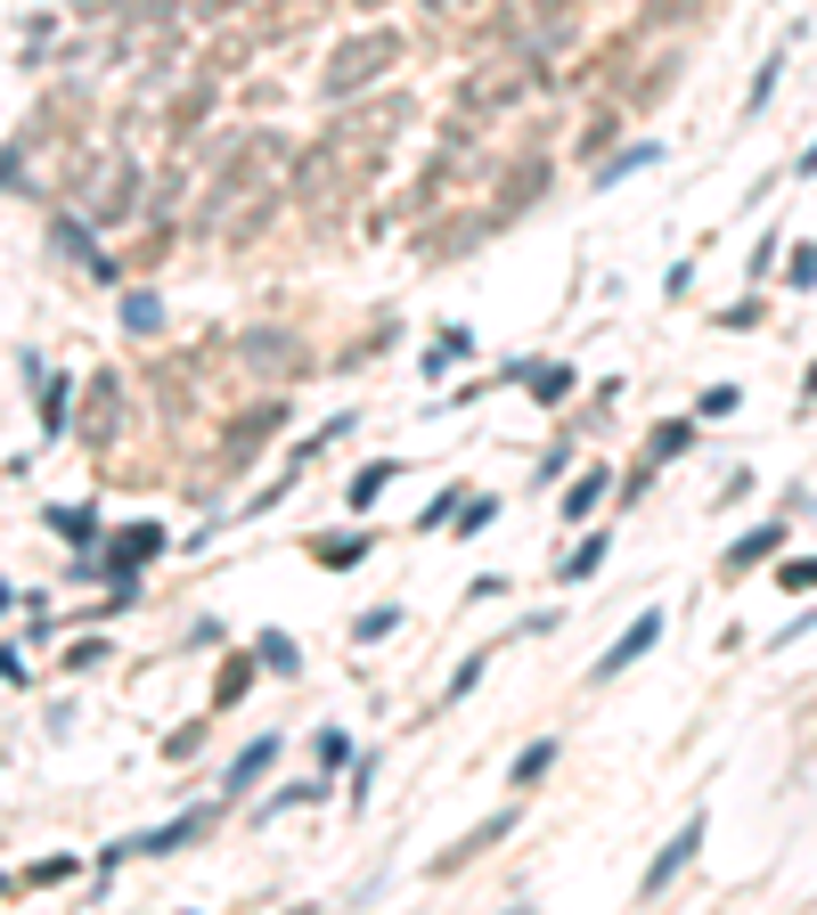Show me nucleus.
<instances>
[{
    "label": "nucleus",
    "instance_id": "f257e3e1",
    "mask_svg": "<svg viewBox=\"0 0 817 915\" xmlns=\"http://www.w3.org/2000/svg\"><path fill=\"white\" fill-rule=\"evenodd\" d=\"M401 66V33H352L344 50H335V66H327V98H352L360 82H376V74H392Z\"/></svg>",
    "mask_w": 817,
    "mask_h": 915
},
{
    "label": "nucleus",
    "instance_id": "f03ea898",
    "mask_svg": "<svg viewBox=\"0 0 817 915\" xmlns=\"http://www.w3.org/2000/svg\"><path fill=\"white\" fill-rule=\"evenodd\" d=\"M703 834H711V809H687V818H679V834H670V842L654 850V866H646V875H638V900H662V891L679 883L687 866H695Z\"/></svg>",
    "mask_w": 817,
    "mask_h": 915
},
{
    "label": "nucleus",
    "instance_id": "7ed1b4c3",
    "mask_svg": "<svg viewBox=\"0 0 817 915\" xmlns=\"http://www.w3.org/2000/svg\"><path fill=\"white\" fill-rule=\"evenodd\" d=\"M662 621H670L662 606H646V613L630 621V630H621V638H614V646H605V654L589 662V679L605 686V679H621V671H630V662H646V654H654V638H662Z\"/></svg>",
    "mask_w": 817,
    "mask_h": 915
},
{
    "label": "nucleus",
    "instance_id": "20e7f679",
    "mask_svg": "<svg viewBox=\"0 0 817 915\" xmlns=\"http://www.w3.org/2000/svg\"><path fill=\"white\" fill-rule=\"evenodd\" d=\"M507 834H515V809H491V818H483V825H467V834H458V842L442 850V859L426 866V875H433V883H450L458 866H474V859H483V850H499Z\"/></svg>",
    "mask_w": 817,
    "mask_h": 915
},
{
    "label": "nucleus",
    "instance_id": "39448f33",
    "mask_svg": "<svg viewBox=\"0 0 817 915\" xmlns=\"http://www.w3.org/2000/svg\"><path fill=\"white\" fill-rule=\"evenodd\" d=\"M785 539H793V524H785V515H768V524H752V532H736V539H727L720 572H752V565H777V556H785Z\"/></svg>",
    "mask_w": 817,
    "mask_h": 915
},
{
    "label": "nucleus",
    "instance_id": "423d86ee",
    "mask_svg": "<svg viewBox=\"0 0 817 915\" xmlns=\"http://www.w3.org/2000/svg\"><path fill=\"white\" fill-rule=\"evenodd\" d=\"M213 825V809H180V818H164V825H148V834H132V859H172V850H188Z\"/></svg>",
    "mask_w": 817,
    "mask_h": 915
},
{
    "label": "nucleus",
    "instance_id": "0eeeda50",
    "mask_svg": "<svg viewBox=\"0 0 817 915\" xmlns=\"http://www.w3.org/2000/svg\"><path fill=\"white\" fill-rule=\"evenodd\" d=\"M115 392H123V377H107V368H98L91 392H82V442H91V450L115 442Z\"/></svg>",
    "mask_w": 817,
    "mask_h": 915
},
{
    "label": "nucleus",
    "instance_id": "6e6552de",
    "mask_svg": "<svg viewBox=\"0 0 817 915\" xmlns=\"http://www.w3.org/2000/svg\"><path fill=\"white\" fill-rule=\"evenodd\" d=\"M41 524L66 539V548H107V515H98V507H74V498H66V507H41Z\"/></svg>",
    "mask_w": 817,
    "mask_h": 915
},
{
    "label": "nucleus",
    "instance_id": "1a4fd4ad",
    "mask_svg": "<svg viewBox=\"0 0 817 915\" xmlns=\"http://www.w3.org/2000/svg\"><path fill=\"white\" fill-rule=\"evenodd\" d=\"M573 368H564V360H523V392H532V401L540 409H564V401H573Z\"/></svg>",
    "mask_w": 817,
    "mask_h": 915
},
{
    "label": "nucleus",
    "instance_id": "9d476101",
    "mask_svg": "<svg viewBox=\"0 0 817 915\" xmlns=\"http://www.w3.org/2000/svg\"><path fill=\"white\" fill-rule=\"evenodd\" d=\"M270 760H279V736H254V744H245L238 760L221 768V793H229V801H238V793H254V777H262Z\"/></svg>",
    "mask_w": 817,
    "mask_h": 915
},
{
    "label": "nucleus",
    "instance_id": "9b49d317",
    "mask_svg": "<svg viewBox=\"0 0 817 915\" xmlns=\"http://www.w3.org/2000/svg\"><path fill=\"white\" fill-rule=\"evenodd\" d=\"M614 491V466H589V474H573V483H564V498H556V515L564 524H580V515H597V498Z\"/></svg>",
    "mask_w": 817,
    "mask_h": 915
},
{
    "label": "nucleus",
    "instance_id": "f8f14e48",
    "mask_svg": "<svg viewBox=\"0 0 817 915\" xmlns=\"http://www.w3.org/2000/svg\"><path fill=\"white\" fill-rule=\"evenodd\" d=\"M695 409H687V418H662L654 433H646V466H670V458H687V450H695Z\"/></svg>",
    "mask_w": 817,
    "mask_h": 915
},
{
    "label": "nucleus",
    "instance_id": "ddd939ff",
    "mask_svg": "<svg viewBox=\"0 0 817 915\" xmlns=\"http://www.w3.org/2000/svg\"><path fill=\"white\" fill-rule=\"evenodd\" d=\"M556 753H564L556 736H532V744H523V753L507 760V785H515V793H532V785H548V768H556Z\"/></svg>",
    "mask_w": 817,
    "mask_h": 915
},
{
    "label": "nucleus",
    "instance_id": "4468645a",
    "mask_svg": "<svg viewBox=\"0 0 817 915\" xmlns=\"http://www.w3.org/2000/svg\"><path fill=\"white\" fill-rule=\"evenodd\" d=\"M392 474H401V458H368V466L344 483V507H352V515H368L376 498H385V483H392Z\"/></svg>",
    "mask_w": 817,
    "mask_h": 915
},
{
    "label": "nucleus",
    "instance_id": "2eb2a0df",
    "mask_svg": "<svg viewBox=\"0 0 817 915\" xmlns=\"http://www.w3.org/2000/svg\"><path fill=\"white\" fill-rule=\"evenodd\" d=\"M605 556H614V532H580L573 548H564V565H556V580H564V589H573V580H589V572L605 565Z\"/></svg>",
    "mask_w": 817,
    "mask_h": 915
},
{
    "label": "nucleus",
    "instance_id": "dca6fc26",
    "mask_svg": "<svg viewBox=\"0 0 817 915\" xmlns=\"http://www.w3.org/2000/svg\"><path fill=\"white\" fill-rule=\"evenodd\" d=\"M50 245H57L66 262H82V270H91V262H98V221H74V213H57V221H50Z\"/></svg>",
    "mask_w": 817,
    "mask_h": 915
},
{
    "label": "nucleus",
    "instance_id": "f3484780",
    "mask_svg": "<svg viewBox=\"0 0 817 915\" xmlns=\"http://www.w3.org/2000/svg\"><path fill=\"white\" fill-rule=\"evenodd\" d=\"M238 351H245L254 368H295V377H303V344H295V336H279V327H262V336H245Z\"/></svg>",
    "mask_w": 817,
    "mask_h": 915
},
{
    "label": "nucleus",
    "instance_id": "a211bd4d",
    "mask_svg": "<svg viewBox=\"0 0 817 915\" xmlns=\"http://www.w3.org/2000/svg\"><path fill=\"white\" fill-rule=\"evenodd\" d=\"M254 671H262V654H229L221 671H213V712H229V703L254 686Z\"/></svg>",
    "mask_w": 817,
    "mask_h": 915
},
{
    "label": "nucleus",
    "instance_id": "6ab92c4d",
    "mask_svg": "<svg viewBox=\"0 0 817 915\" xmlns=\"http://www.w3.org/2000/svg\"><path fill=\"white\" fill-rule=\"evenodd\" d=\"M132 213H139V172H123L115 189H107V197L91 204V221H98V229H123V221H132Z\"/></svg>",
    "mask_w": 817,
    "mask_h": 915
},
{
    "label": "nucleus",
    "instance_id": "aec40b11",
    "mask_svg": "<svg viewBox=\"0 0 817 915\" xmlns=\"http://www.w3.org/2000/svg\"><path fill=\"white\" fill-rule=\"evenodd\" d=\"M360 556H368V532H327V539H311V565H327V572L360 565Z\"/></svg>",
    "mask_w": 817,
    "mask_h": 915
},
{
    "label": "nucleus",
    "instance_id": "412c9836",
    "mask_svg": "<svg viewBox=\"0 0 817 915\" xmlns=\"http://www.w3.org/2000/svg\"><path fill=\"white\" fill-rule=\"evenodd\" d=\"M50 41H57V17H25V25H17V66H41Z\"/></svg>",
    "mask_w": 817,
    "mask_h": 915
},
{
    "label": "nucleus",
    "instance_id": "4be33fe9",
    "mask_svg": "<svg viewBox=\"0 0 817 915\" xmlns=\"http://www.w3.org/2000/svg\"><path fill=\"white\" fill-rule=\"evenodd\" d=\"M123 327H132V336H164V303L148 295V286H132V295H123Z\"/></svg>",
    "mask_w": 817,
    "mask_h": 915
},
{
    "label": "nucleus",
    "instance_id": "5701e85b",
    "mask_svg": "<svg viewBox=\"0 0 817 915\" xmlns=\"http://www.w3.org/2000/svg\"><path fill=\"white\" fill-rule=\"evenodd\" d=\"M646 164H662V148H654V139H638V148H621V156H614V164L597 172V189H621V180H630V172H646Z\"/></svg>",
    "mask_w": 817,
    "mask_h": 915
},
{
    "label": "nucleus",
    "instance_id": "b1692460",
    "mask_svg": "<svg viewBox=\"0 0 817 915\" xmlns=\"http://www.w3.org/2000/svg\"><path fill=\"white\" fill-rule=\"evenodd\" d=\"M254 654H262V671H303V646H295L286 630H262V638H254Z\"/></svg>",
    "mask_w": 817,
    "mask_h": 915
},
{
    "label": "nucleus",
    "instance_id": "393cba45",
    "mask_svg": "<svg viewBox=\"0 0 817 915\" xmlns=\"http://www.w3.org/2000/svg\"><path fill=\"white\" fill-rule=\"evenodd\" d=\"M483 524H499V491H467V507H458V539H474V532H483Z\"/></svg>",
    "mask_w": 817,
    "mask_h": 915
},
{
    "label": "nucleus",
    "instance_id": "a878e982",
    "mask_svg": "<svg viewBox=\"0 0 817 915\" xmlns=\"http://www.w3.org/2000/svg\"><path fill=\"white\" fill-rule=\"evenodd\" d=\"M401 630V606H368L360 621H352V646H376V638H392Z\"/></svg>",
    "mask_w": 817,
    "mask_h": 915
},
{
    "label": "nucleus",
    "instance_id": "bb28decb",
    "mask_svg": "<svg viewBox=\"0 0 817 915\" xmlns=\"http://www.w3.org/2000/svg\"><path fill=\"white\" fill-rule=\"evenodd\" d=\"M711 327H727V336H752V327H768V303H761V295H744V303H727Z\"/></svg>",
    "mask_w": 817,
    "mask_h": 915
},
{
    "label": "nucleus",
    "instance_id": "cd10ccee",
    "mask_svg": "<svg viewBox=\"0 0 817 915\" xmlns=\"http://www.w3.org/2000/svg\"><path fill=\"white\" fill-rule=\"evenodd\" d=\"M483 671H491V646H474V654H467V662H458V671H450L442 703H467V695H474V679H483Z\"/></svg>",
    "mask_w": 817,
    "mask_h": 915
},
{
    "label": "nucleus",
    "instance_id": "c85d7f7f",
    "mask_svg": "<svg viewBox=\"0 0 817 915\" xmlns=\"http://www.w3.org/2000/svg\"><path fill=\"white\" fill-rule=\"evenodd\" d=\"M777 589H785V597H817V556H785V565H777Z\"/></svg>",
    "mask_w": 817,
    "mask_h": 915
},
{
    "label": "nucleus",
    "instance_id": "c756f323",
    "mask_svg": "<svg viewBox=\"0 0 817 915\" xmlns=\"http://www.w3.org/2000/svg\"><path fill=\"white\" fill-rule=\"evenodd\" d=\"M311 760H320V768H352V736H344V727H320V736H311Z\"/></svg>",
    "mask_w": 817,
    "mask_h": 915
},
{
    "label": "nucleus",
    "instance_id": "7c9ffc66",
    "mask_svg": "<svg viewBox=\"0 0 817 915\" xmlns=\"http://www.w3.org/2000/svg\"><path fill=\"white\" fill-rule=\"evenodd\" d=\"M66 875H74V859H41V866L17 875V891H50V883H66Z\"/></svg>",
    "mask_w": 817,
    "mask_h": 915
},
{
    "label": "nucleus",
    "instance_id": "2f4dec72",
    "mask_svg": "<svg viewBox=\"0 0 817 915\" xmlns=\"http://www.w3.org/2000/svg\"><path fill=\"white\" fill-rule=\"evenodd\" d=\"M679 17H703V0H646V25H679Z\"/></svg>",
    "mask_w": 817,
    "mask_h": 915
},
{
    "label": "nucleus",
    "instance_id": "473e14b6",
    "mask_svg": "<svg viewBox=\"0 0 817 915\" xmlns=\"http://www.w3.org/2000/svg\"><path fill=\"white\" fill-rule=\"evenodd\" d=\"M777 74H785V57H768V66L752 74V91H744V115H761V107H768V91H777Z\"/></svg>",
    "mask_w": 817,
    "mask_h": 915
},
{
    "label": "nucleus",
    "instance_id": "72a5a7b5",
    "mask_svg": "<svg viewBox=\"0 0 817 915\" xmlns=\"http://www.w3.org/2000/svg\"><path fill=\"white\" fill-rule=\"evenodd\" d=\"M809 630H817V606H802V613H793V621H785V630H777V638H768V654H785V646H802V638H809Z\"/></svg>",
    "mask_w": 817,
    "mask_h": 915
},
{
    "label": "nucleus",
    "instance_id": "f704fd0d",
    "mask_svg": "<svg viewBox=\"0 0 817 915\" xmlns=\"http://www.w3.org/2000/svg\"><path fill=\"white\" fill-rule=\"evenodd\" d=\"M744 392L736 385H703V401H695V418H727V409H736Z\"/></svg>",
    "mask_w": 817,
    "mask_h": 915
},
{
    "label": "nucleus",
    "instance_id": "c9c22d12",
    "mask_svg": "<svg viewBox=\"0 0 817 915\" xmlns=\"http://www.w3.org/2000/svg\"><path fill=\"white\" fill-rule=\"evenodd\" d=\"M91 662H107V638H74V646H66V671H91Z\"/></svg>",
    "mask_w": 817,
    "mask_h": 915
},
{
    "label": "nucleus",
    "instance_id": "e433bc0d",
    "mask_svg": "<svg viewBox=\"0 0 817 915\" xmlns=\"http://www.w3.org/2000/svg\"><path fill=\"white\" fill-rule=\"evenodd\" d=\"M614 132H621V107H605V115L589 123V132H580V156H597V148H605V139H614Z\"/></svg>",
    "mask_w": 817,
    "mask_h": 915
},
{
    "label": "nucleus",
    "instance_id": "4c0bfd02",
    "mask_svg": "<svg viewBox=\"0 0 817 915\" xmlns=\"http://www.w3.org/2000/svg\"><path fill=\"white\" fill-rule=\"evenodd\" d=\"M41 425H50V433H57V425H66V385H57V377H50V385H41Z\"/></svg>",
    "mask_w": 817,
    "mask_h": 915
},
{
    "label": "nucleus",
    "instance_id": "58836bf2",
    "mask_svg": "<svg viewBox=\"0 0 817 915\" xmlns=\"http://www.w3.org/2000/svg\"><path fill=\"white\" fill-rule=\"evenodd\" d=\"M785 278H793V286H817V245H793V262H785Z\"/></svg>",
    "mask_w": 817,
    "mask_h": 915
},
{
    "label": "nucleus",
    "instance_id": "ea45409f",
    "mask_svg": "<svg viewBox=\"0 0 817 915\" xmlns=\"http://www.w3.org/2000/svg\"><path fill=\"white\" fill-rule=\"evenodd\" d=\"M777 254H785V238H777V229H768V238L752 245V278H768V270H777Z\"/></svg>",
    "mask_w": 817,
    "mask_h": 915
},
{
    "label": "nucleus",
    "instance_id": "a19ab883",
    "mask_svg": "<svg viewBox=\"0 0 817 915\" xmlns=\"http://www.w3.org/2000/svg\"><path fill=\"white\" fill-rule=\"evenodd\" d=\"M687 286H695V262H670V270H662V295L687 303Z\"/></svg>",
    "mask_w": 817,
    "mask_h": 915
},
{
    "label": "nucleus",
    "instance_id": "79ce46f5",
    "mask_svg": "<svg viewBox=\"0 0 817 915\" xmlns=\"http://www.w3.org/2000/svg\"><path fill=\"white\" fill-rule=\"evenodd\" d=\"M0 679H9V695H25V686H33V662L9 646V662H0Z\"/></svg>",
    "mask_w": 817,
    "mask_h": 915
},
{
    "label": "nucleus",
    "instance_id": "37998d69",
    "mask_svg": "<svg viewBox=\"0 0 817 915\" xmlns=\"http://www.w3.org/2000/svg\"><path fill=\"white\" fill-rule=\"evenodd\" d=\"M368 785H376V753H360V760H352V809L368 801Z\"/></svg>",
    "mask_w": 817,
    "mask_h": 915
},
{
    "label": "nucleus",
    "instance_id": "c03bdc74",
    "mask_svg": "<svg viewBox=\"0 0 817 915\" xmlns=\"http://www.w3.org/2000/svg\"><path fill=\"white\" fill-rule=\"evenodd\" d=\"M17 377H25V385H50V360H41V351L25 344V351H17Z\"/></svg>",
    "mask_w": 817,
    "mask_h": 915
},
{
    "label": "nucleus",
    "instance_id": "a18cd8bd",
    "mask_svg": "<svg viewBox=\"0 0 817 915\" xmlns=\"http://www.w3.org/2000/svg\"><path fill=\"white\" fill-rule=\"evenodd\" d=\"M564 466H573V450H548V458H540V466H532V483H540V491H548V483H556V474H564Z\"/></svg>",
    "mask_w": 817,
    "mask_h": 915
},
{
    "label": "nucleus",
    "instance_id": "49530a36",
    "mask_svg": "<svg viewBox=\"0 0 817 915\" xmlns=\"http://www.w3.org/2000/svg\"><path fill=\"white\" fill-rule=\"evenodd\" d=\"M229 9H245V0H197V17H229Z\"/></svg>",
    "mask_w": 817,
    "mask_h": 915
},
{
    "label": "nucleus",
    "instance_id": "de8ad7c7",
    "mask_svg": "<svg viewBox=\"0 0 817 915\" xmlns=\"http://www.w3.org/2000/svg\"><path fill=\"white\" fill-rule=\"evenodd\" d=\"M392 9V0H352V17H385Z\"/></svg>",
    "mask_w": 817,
    "mask_h": 915
},
{
    "label": "nucleus",
    "instance_id": "09e8293b",
    "mask_svg": "<svg viewBox=\"0 0 817 915\" xmlns=\"http://www.w3.org/2000/svg\"><path fill=\"white\" fill-rule=\"evenodd\" d=\"M809 401H817V360H809V377H802V409H809Z\"/></svg>",
    "mask_w": 817,
    "mask_h": 915
},
{
    "label": "nucleus",
    "instance_id": "8fccbe9b",
    "mask_svg": "<svg viewBox=\"0 0 817 915\" xmlns=\"http://www.w3.org/2000/svg\"><path fill=\"white\" fill-rule=\"evenodd\" d=\"M802 172H817V139H809V156H802Z\"/></svg>",
    "mask_w": 817,
    "mask_h": 915
}]
</instances>
